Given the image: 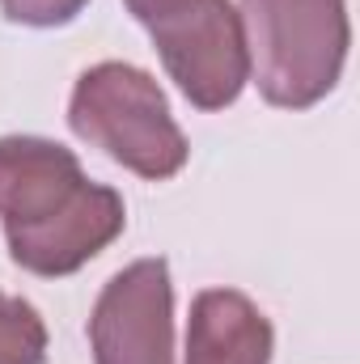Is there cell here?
I'll return each mask as SVG.
<instances>
[{
    "label": "cell",
    "mask_w": 360,
    "mask_h": 364,
    "mask_svg": "<svg viewBox=\"0 0 360 364\" xmlns=\"http://www.w3.org/2000/svg\"><path fill=\"white\" fill-rule=\"evenodd\" d=\"M85 4H90V0H0V9H4L9 21H17V26H38V30L73 21Z\"/></svg>",
    "instance_id": "obj_9"
},
{
    "label": "cell",
    "mask_w": 360,
    "mask_h": 364,
    "mask_svg": "<svg viewBox=\"0 0 360 364\" xmlns=\"http://www.w3.org/2000/svg\"><path fill=\"white\" fill-rule=\"evenodd\" d=\"M153 4H157V0H127V9H132V17H140V21H144V13H149Z\"/></svg>",
    "instance_id": "obj_10"
},
{
    "label": "cell",
    "mask_w": 360,
    "mask_h": 364,
    "mask_svg": "<svg viewBox=\"0 0 360 364\" xmlns=\"http://www.w3.org/2000/svg\"><path fill=\"white\" fill-rule=\"evenodd\" d=\"M68 123L85 144L102 149L110 161L140 178L162 182L186 166V140L170 114V102L144 68H90L73 90Z\"/></svg>",
    "instance_id": "obj_2"
},
{
    "label": "cell",
    "mask_w": 360,
    "mask_h": 364,
    "mask_svg": "<svg viewBox=\"0 0 360 364\" xmlns=\"http://www.w3.org/2000/svg\"><path fill=\"white\" fill-rule=\"evenodd\" d=\"M47 360V326L38 309L21 296L0 292V364H43Z\"/></svg>",
    "instance_id": "obj_8"
},
{
    "label": "cell",
    "mask_w": 360,
    "mask_h": 364,
    "mask_svg": "<svg viewBox=\"0 0 360 364\" xmlns=\"http://www.w3.org/2000/svg\"><path fill=\"white\" fill-rule=\"evenodd\" d=\"M238 17L255 85L271 106L305 110L335 90L352 43L344 0H242Z\"/></svg>",
    "instance_id": "obj_1"
},
{
    "label": "cell",
    "mask_w": 360,
    "mask_h": 364,
    "mask_svg": "<svg viewBox=\"0 0 360 364\" xmlns=\"http://www.w3.org/2000/svg\"><path fill=\"white\" fill-rule=\"evenodd\" d=\"M93 364H174V288L166 259L115 275L90 318Z\"/></svg>",
    "instance_id": "obj_4"
},
{
    "label": "cell",
    "mask_w": 360,
    "mask_h": 364,
    "mask_svg": "<svg viewBox=\"0 0 360 364\" xmlns=\"http://www.w3.org/2000/svg\"><path fill=\"white\" fill-rule=\"evenodd\" d=\"M127 225L123 212V195L102 186V182H85V191L55 212L47 225H38L34 233H21L9 242V255L17 267L34 275H73L85 267L93 255H102Z\"/></svg>",
    "instance_id": "obj_6"
},
{
    "label": "cell",
    "mask_w": 360,
    "mask_h": 364,
    "mask_svg": "<svg viewBox=\"0 0 360 364\" xmlns=\"http://www.w3.org/2000/svg\"><path fill=\"white\" fill-rule=\"evenodd\" d=\"M81 161L73 149L38 136H9L0 140V220L9 242L34 233L55 212H64L85 191Z\"/></svg>",
    "instance_id": "obj_5"
},
{
    "label": "cell",
    "mask_w": 360,
    "mask_h": 364,
    "mask_svg": "<svg viewBox=\"0 0 360 364\" xmlns=\"http://www.w3.org/2000/svg\"><path fill=\"white\" fill-rule=\"evenodd\" d=\"M271 322L233 288H203L191 305L186 364H268Z\"/></svg>",
    "instance_id": "obj_7"
},
{
    "label": "cell",
    "mask_w": 360,
    "mask_h": 364,
    "mask_svg": "<svg viewBox=\"0 0 360 364\" xmlns=\"http://www.w3.org/2000/svg\"><path fill=\"white\" fill-rule=\"evenodd\" d=\"M166 73L191 106L221 110L250 81L242 17L229 0H157L144 13Z\"/></svg>",
    "instance_id": "obj_3"
}]
</instances>
